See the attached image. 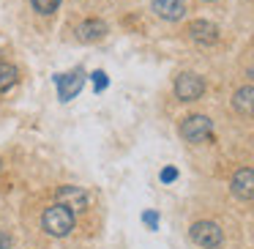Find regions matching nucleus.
I'll return each mask as SVG.
<instances>
[{"label": "nucleus", "instance_id": "f3484780", "mask_svg": "<svg viewBox=\"0 0 254 249\" xmlns=\"http://www.w3.org/2000/svg\"><path fill=\"white\" fill-rule=\"evenodd\" d=\"M93 80H96V88H99V90H101V88H104V83H107V77H104V72H96V74H93Z\"/></svg>", "mask_w": 254, "mask_h": 249}, {"label": "nucleus", "instance_id": "423d86ee", "mask_svg": "<svg viewBox=\"0 0 254 249\" xmlns=\"http://www.w3.org/2000/svg\"><path fill=\"white\" fill-rule=\"evenodd\" d=\"M186 33H189V39L197 41V44H216V41H219V28H216L213 22H208V19H194Z\"/></svg>", "mask_w": 254, "mask_h": 249}, {"label": "nucleus", "instance_id": "7ed1b4c3", "mask_svg": "<svg viewBox=\"0 0 254 249\" xmlns=\"http://www.w3.org/2000/svg\"><path fill=\"white\" fill-rule=\"evenodd\" d=\"M205 93V80L194 72H183L175 80V96L181 101H197Z\"/></svg>", "mask_w": 254, "mask_h": 249}, {"label": "nucleus", "instance_id": "1a4fd4ad", "mask_svg": "<svg viewBox=\"0 0 254 249\" xmlns=\"http://www.w3.org/2000/svg\"><path fill=\"white\" fill-rule=\"evenodd\" d=\"M82 85H85V72L66 74V77H58V93H61L63 101H71L82 90Z\"/></svg>", "mask_w": 254, "mask_h": 249}, {"label": "nucleus", "instance_id": "f8f14e48", "mask_svg": "<svg viewBox=\"0 0 254 249\" xmlns=\"http://www.w3.org/2000/svg\"><path fill=\"white\" fill-rule=\"evenodd\" d=\"M19 80V72L11 63H0V93H6L8 88H14Z\"/></svg>", "mask_w": 254, "mask_h": 249}, {"label": "nucleus", "instance_id": "f257e3e1", "mask_svg": "<svg viewBox=\"0 0 254 249\" xmlns=\"http://www.w3.org/2000/svg\"><path fill=\"white\" fill-rule=\"evenodd\" d=\"M41 225H44V230L50 233V236H68V233L74 230V211L68 208V205L63 203H55L50 205V208L44 211V216H41Z\"/></svg>", "mask_w": 254, "mask_h": 249}, {"label": "nucleus", "instance_id": "f03ea898", "mask_svg": "<svg viewBox=\"0 0 254 249\" xmlns=\"http://www.w3.org/2000/svg\"><path fill=\"white\" fill-rule=\"evenodd\" d=\"M210 132H213V123H210V118L205 115H189L186 121L181 123V137L186 140V143H205V140L210 137Z\"/></svg>", "mask_w": 254, "mask_h": 249}, {"label": "nucleus", "instance_id": "20e7f679", "mask_svg": "<svg viewBox=\"0 0 254 249\" xmlns=\"http://www.w3.org/2000/svg\"><path fill=\"white\" fill-rule=\"evenodd\" d=\"M189 236H191V241L202 249H216L221 244V238H224L221 236V227L216 225V222H194Z\"/></svg>", "mask_w": 254, "mask_h": 249}, {"label": "nucleus", "instance_id": "0eeeda50", "mask_svg": "<svg viewBox=\"0 0 254 249\" xmlns=\"http://www.w3.org/2000/svg\"><path fill=\"white\" fill-rule=\"evenodd\" d=\"M153 14L159 19H167V22H178V19L186 17V6L183 0H153Z\"/></svg>", "mask_w": 254, "mask_h": 249}, {"label": "nucleus", "instance_id": "6e6552de", "mask_svg": "<svg viewBox=\"0 0 254 249\" xmlns=\"http://www.w3.org/2000/svg\"><path fill=\"white\" fill-rule=\"evenodd\" d=\"M58 203L68 205L71 211H85L88 208V192L79 186H61L58 189Z\"/></svg>", "mask_w": 254, "mask_h": 249}, {"label": "nucleus", "instance_id": "2eb2a0df", "mask_svg": "<svg viewBox=\"0 0 254 249\" xmlns=\"http://www.w3.org/2000/svg\"><path fill=\"white\" fill-rule=\"evenodd\" d=\"M175 178H178V170H175V167H167V170L161 172V181H175Z\"/></svg>", "mask_w": 254, "mask_h": 249}, {"label": "nucleus", "instance_id": "9d476101", "mask_svg": "<svg viewBox=\"0 0 254 249\" xmlns=\"http://www.w3.org/2000/svg\"><path fill=\"white\" fill-rule=\"evenodd\" d=\"M107 36V22H101V19H85V22L77 25V39L79 41H99Z\"/></svg>", "mask_w": 254, "mask_h": 249}, {"label": "nucleus", "instance_id": "39448f33", "mask_svg": "<svg viewBox=\"0 0 254 249\" xmlns=\"http://www.w3.org/2000/svg\"><path fill=\"white\" fill-rule=\"evenodd\" d=\"M230 189L238 200H254V170L252 167H243L232 175Z\"/></svg>", "mask_w": 254, "mask_h": 249}, {"label": "nucleus", "instance_id": "9b49d317", "mask_svg": "<svg viewBox=\"0 0 254 249\" xmlns=\"http://www.w3.org/2000/svg\"><path fill=\"white\" fill-rule=\"evenodd\" d=\"M232 107L241 115H254V85H246V88H238L235 96H232Z\"/></svg>", "mask_w": 254, "mask_h": 249}, {"label": "nucleus", "instance_id": "dca6fc26", "mask_svg": "<svg viewBox=\"0 0 254 249\" xmlns=\"http://www.w3.org/2000/svg\"><path fill=\"white\" fill-rule=\"evenodd\" d=\"M142 219H145V222H148V225H150V227H153V230H156V225H159V216H156L153 211H148V214H145Z\"/></svg>", "mask_w": 254, "mask_h": 249}, {"label": "nucleus", "instance_id": "a211bd4d", "mask_svg": "<svg viewBox=\"0 0 254 249\" xmlns=\"http://www.w3.org/2000/svg\"><path fill=\"white\" fill-rule=\"evenodd\" d=\"M249 74H252V77H254V66H252V69H249Z\"/></svg>", "mask_w": 254, "mask_h": 249}, {"label": "nucleus", "instance_id": "4468645a", "mask_svg": "<svg viewBox=\"0 0 254 249\" xmlns=\"http://www.w3.org/2000/svg\"><path fill=\"white\" fill-rule=\"evenodd\" d=\"M0 249H11V236L6 230H0Z\"/></svg>", "mask_w": 254, "mask_h": 249}, {"label": "nucleus", "instance_id": "ddd939ff", "mask_svg": "<svg viewBox=\"0 0 254 249\" xmlns=\"http://www.w3.org/2000/svg\"><path fill=\"white\" fill-rule=\"evenodd\" d=\"M30 6L39 14H55L58 6H61V0H30Z\"/></svg>", "mask_w": 254, "mask_h": 249}]
</instances>
